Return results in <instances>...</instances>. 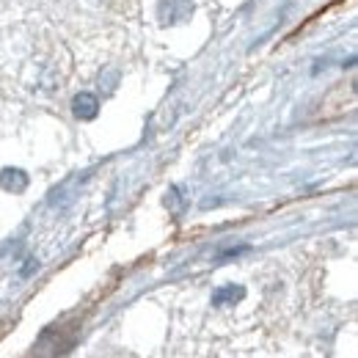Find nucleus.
I'll list each match as a JSON object with an SVG mask.
<instances>
[{"mask_svg":"<svg viewBox=\"0 0 358 358\" xmlns=\"http://www.w3.org/2000/svg\"><path fill=\"white\" fill-rule=\"evenodd\" d=\"M28 174L22 169H3L0 171V187L8 190V193H22L28 187Z\"/></svg>","mask_w":358,"mask_h":358,"instance_id":"f03ea898","label":"nucleus"},{"mask_svg":"<svg viewBox=\"0 0 358 358\" xmlns=\"http://www.w3.org/2000/svg\"><path fill=\"white\" fill-rule=\"evenodd\" d=\"M72 113L80 119V122H91V119H96V113H99V99L89 94V91H83V94H78L75 99H72Z\"/></svg>","mask_w":358,"mask_h":358,"instance_id":"f257e3e1","label":"nucleus"},{"mask_svg":"<svg viewBox=\"0 0 358 358\" xmlns=\"http://www.w3.org/2000/svg\"><path fill=\"white\" fill-rule=\"evenodd\" d=\"M243 295H245V289H243V287H234V284H229V287H221V289L213 295V303H215V306L237 303V301H243Z\"/></svg>","mask_w":358,"mask_h":358,"instance_id":"7ed1b4c3","label":"nucleus"}]
</instances>
